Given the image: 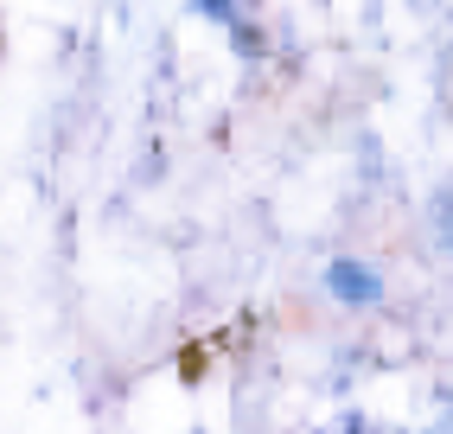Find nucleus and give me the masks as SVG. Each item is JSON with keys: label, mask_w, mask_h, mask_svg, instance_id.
Instances as JSON below:
<instances>
[{"label": "nucleus", "mask_w": 453, "mask_h": 434, "mask_svg": "<svg viewBox=\"0 0 453 434\" xmlns=\"http://www.w3.org/2000/svg\"><path fill=\"white\" fill-rule=\"evenodd\" d=\"M332 288H339L345 300H377V275L357 268V262H339V268H332Z\"/></svg>", "instance_id": "1"}]
</instances>
